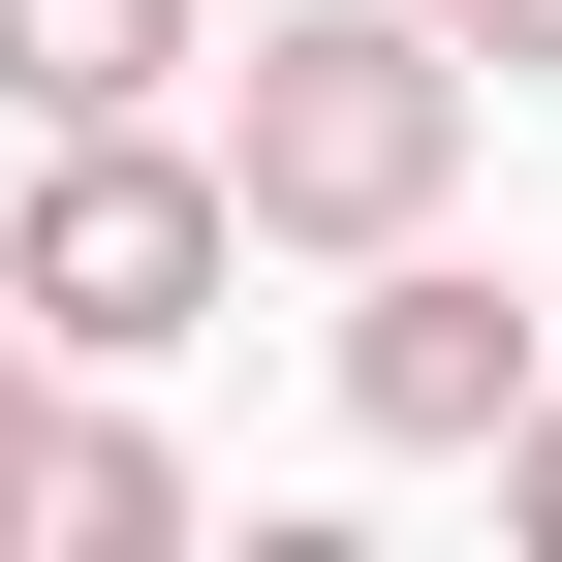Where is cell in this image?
<instances>
[{
  "label": "cell",
  "instance_id": "cell-1",
  "mask_svg": "<svg viewBox=\"0 0 562 562\" xmlns=\"http://www.w3.org/2000/svg\"><path fill=\"white\" fill-rule=\"evenodd\" d=\"M220 188H250V250H406L469 188V32H438V0H250Z\"/></svg>",
  "mask_w": 562,
  "mask_h": 562
},
{
  "label": "cell",
  "instance_id": "cell-7",
  "mask_svg": "<svg viewBox=\"0 0 562 562\" xmlns=\"http://www.w3.org/2000/svg\"><path fill=\"white\" fill-rule=\"evenodd\" d=\"M501 531H531V562H562V375H531V406H501Z\"/></svg>",
  "mask_w": 562,
  "mask_h": 562
},
{
  "label": "cell",
  "instance_id": "cell-8",
  "mask_svg": "<svg viewBox=\"0 0 562 562\" xmlns=\"http://www.w3.org/2000/svg\"><path fill=\"white\" fill-rule=\"evenodd\" d=\"M32 406H63V344H32V313H0V501H32Z\"/></svg>",
  "mask_w": 562,
  "mask_h": 562
},
{
  "label": "cell",
  "instance_id": "cell-3",
  "mask_svg": "<svg viewBox=\"0 0 562 562\" xmlns=\"http://www.w3.org/2000/svg\"><path fill=\"white\" fill-rule=\"evenodd\" d=\"M531 375H562V313H501L438 220L344 250V438H375V469H501V406H531Z\"/></svg>",
  "mask_w": 562,
  "mask_h": 562
},
{
  "label": "cell",
  "instance_id": "cell-6",
  "mask_svg": "<svg viewBox=\"0 0 562 562\" xmlns=\"http://www.w3.org/2000/svg\"><path fill=\"white\" fill-rule=\"evenodd\" d=\"M469 32V94H562V0H438Z\"/></svg>",
  "mask_w": 562,
  "mask_h": 562
},
{
  "label": "cell",
  "instance_id": "cell-4",
  "mask_svg": "<svg viewBox=\"0 0 562 562\" xmlns=\"http://www.w3.org/2000/svg\"><path fill=\"white\" fill-rule=\"evenodd\" d=\"M220 63V0H0V125H157Z\"/></svg>",
  "mask_w": 562,
  "mask_h": 562
},
{
  "label": "cell",
  "instance_id": "cell-5",
  "mask_svg": "<svg viewBox=\"0 0 562 562\" xmlns=\"http://www.w3.org/2000/svg\"><path fill=\"white\" fill-rule=\"evenodd\" d=\"M0 531H32V562H157V531H188V438L63 375V406H32V501H0Z\"/></svg>",
  "mask_w": 562,
  "mask_h": 562
},
{
  "label": "cell",
  "instance_id": "cell-2",
  "mask_svg": "<svg viewBox=\"0 0 562 562\" xmlns=\"http://www.w3.org/2000/svg\"><path fill=\"white\" fill-rule=\"evenodd\" d=\"M250 281V188L220 125H32V220H0V313L63 344V375H157L188 313Z\"/></svg>",
  "mask_w": 562,
  "mask_h": 562
}]
</instances>
